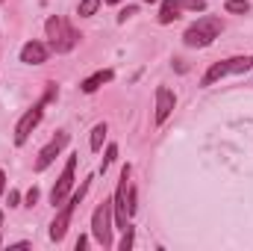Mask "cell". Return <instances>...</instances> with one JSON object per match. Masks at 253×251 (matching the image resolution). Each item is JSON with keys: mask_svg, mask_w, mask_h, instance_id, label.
Returning a JSON list of instances; mask_svg holds the SVG:
<instances>
[{"mask_svg": "<svg viewBox=\"0 0 253 251\" xmlns=\"http://www.w3.org/2000/svg\"><path fill=\"white\" fill-rule=\"evenodd\" d=\"M248 68H253V57H230V60H221V63H212L209 71L203 74V86H215L218 80L230 77V74H245Z\"/></svg>", "mask_w": 253, "mask_h": 251, "instance_id": "5b68a950", "label": "cell"}, {"mask_svg": "<svg viewBox=\"0 0 253 251\" xmlns=\"http://www.w3.org/2000/svg\"><path fill=\"white\" fill-rule=\"evenodd\" d=\"M106 133H109L106 122H100V125L91 127V139H88V145H91V151H94V154H97V151L103 148V142H106Z\"/></svg>", "mask_w": 253, "mask_h": 251, "instance_id": "5bb4252c", "label": "cell"}, {"mask_svg": "<svg viewBox=\"0 0 253 251\" xmlns=\"http://www.w3.org/2000/svg\"><path fill=\"white\" fill-rule=\"evenodd\" d=\"M174 107H177L174 92H171L168 86H159V89H156V113H153V122H156V125H165L168 116L174 113Z\"/></svg>", "mask_w": 253, "mask_h": 251, "instance_id": "30bf717a", "label": "cell"}, {"mask_svg": "<svg viewBox=\"0 0 253 251\" xmlns=\"http://www.w3.org/2000/svg\"><path fill=\"white\" fill-rule=\"evenodd\" d=\"M18 204H21V192L12 189V192H9V207H18Z\"/></svg>", "mask_w": 253, "mask_h": 251, "instance_id": "603a6c76", "label": "cell"}, {"mask_svg": "<svg viewBox=\"0 0 253 251\" xmlns=\"http://www.w3.org/2000/svg\"><path fill=\"white\" fill-rule=\"evenodd\" d=\"M88 187H91V178H85V181L80 184V189L71 192V198L56 210V216H53V222H50V240H53V243H62L65 240V234H68V228H71V219H74V210L80 207V201H83V195L88 192Z\"/></svg>", "mask_w": 253, "mask_h": 251, "instance_id": "277c9868", "label": "cell"}, {"mask_svg": "<svg viewBox=\"0 0 253 251\" xmlns=\"http://www.w3.org/2000/svg\"><path fill=\"white\" fill-rule=\"evenodd\" d=\"M115 157H118V145H109L106 154H103V163H100V175H106V169L115 163Z\"/></svg>", "mask_w": 253, "mask_h": 251, "instance_id": "e0dca14e", "label": "cell"}, {"mask_svg": "<svg viewBox=\"0 0 253 251\" xmlns=\"http://www.w3.org/2000/svg\"><path fill=\"white\" fill-rule=\"evenodd\" d=\"M47 57H50V48L44 45V42H27L24 48H21V63H27V65H42V63H47Z\"/></svg>", "mask_w": 253, "mask_h": 251, "instance_id": "8fae6325", "label": "cell"}, {"mask_svg": "<svg viewBox=\"0 0 253 251\" xmlns=\"http://www.w3.org/2000/svg\"><path fill=\"white\" fill-rule=\"evenodd\" d=\"M112 77H115V71H109V68H100V71H94L91 77H85L83 83H80V89L85 92V95H94L103 83H112Z\"/></svg>", "mask_w": 253, "mask_h": 251, "instance_id": "7c38bea8", "label": "cell"}, {"mask_svg": "<svg viewBox=\"0 0 253 251\" xmlns=\"http://www.w3.org/2000/svg\"><path fill=\"white\" fill-rule=\"evenodd\" d=\"M221 30H224V24L218 15H200L183 33V42H186V48H209L221 36Z\"/></svg>", "mask_w": 253, "mask_h": 251, "instance_id": "6da1fadb", "label": "cell"}, {"mask_svg": "<svg viewBox=\"0 0 253 251\" xmlns=\"http://www.w3.org/2000/svg\"><path fill=\"white\" fill-rule=\"evenodd\" d=\"M74 172H77V154H71V157L65 160L62 175H59L56 187L50 189V204H53V207H62L65 201L71 198V192H74Z\"/></svg>", "mask_w": 253, "mask_h": 251, "instance_id": "52a82bcc", "label": "cell"}, {"mask_svg": "<svg viewBox=\"0 0 253 251\" xmlns=\"http://www.w3.org/2000/svg\"><path fill=\"white\" fill-rule=\"evenodd\" d=\"M68 139H71V136H68L65 130H56V136H53V139H50V142H47V145L39 151V160H36V172H44V169H47V166H50V163H53V160L62 154V148L68 145Z\"/></svg>", "mask_w": 253, "mask_h": 251, "instance_id": "9c48e42d", "label": "cell"}, {"mask_svg": "<svg viewBox=\"0 0 253 251\" xmlns=\"http://www.w3.org/2000/svg\"><path fill=\"white\" fill-rule=\"evenodd\" d=\"M144 3H156V0H144Z\"/></svg>", "mask_w": 253, "mask_h": 251, "instance_id": "83f0119b", "label": "cell"}, {"mask_svg": "<svg viewBox=\"0 0 253 251\" xmlns=\"http://www.w3.org/2000/svg\"><path fill=\"white\" fill-rule=\"evenodd\" d=\"M135 9H138V6H126V9H121V12H118V21L124 24L126 18H132V15H135Z\"/></svg>", "mask_w": 253, "mask_h": 251, "instance_id": "44dd1931", "label": "cell"}, {"mask_svg": "<svg viewBox=\"0 0 253 251\" xmlns=\"http://www.w3.org/2000/svg\"><path fill=\"white\" fill-rule=\"evenodd\" d=\"M85 246H88V237H80V240H77V246H74V249H77V251H83V249H85Z\"/></svg>", "mask_w": 253, "mask_h": 251, "instance_id": "cb8c5ba5", "label": "cell"}, {"mask_svg": "<svg viewBox=\"0 0 253 251\" xmlns=\"http://www.w3.org/2000/svg\"><path fill=\"white\" fill-rule=\"evenodd\" d=\"M91 237L100 249L112 246V201H103L91 216Z\"/></svg>", "mask_w": 253, "mask_h": 251, "instance_id": "8992f818", "label": "cell"}, {"mask_svg": "<svg viewBox=\"0 0 253 251\" xmlns=\"http://www.w3.org/2000/svg\"><path fill=\"white\" fill-rule=\"evenodd\" d=\"M0 246H3V213H0Z\"/></svg>", "mask_w": 253, "mask_h": 251, "instance_id": "484cf974", "label": "cell"}, {"mask_svg": "<svg viewBox=\"0 0 253 251\" xmlns=\"http://www.w3.org/2000/svg\"><path fill=\"white\" fill-rule=\"evenodd\" d=\"M132 246H135V228H132V225H126L124 237H121V251H129Z\"/></svg>", "mask_w": 253, "mask_h": 251, "instance_id": "ac0fdd59", "label": "cell"}, {"mask_svg": "<svg viewBox=\"0 0 253 251\" xmlns=\"http://www.w3.org/2000/svg\"><path fill=\"white\" fill-rule=\"evenodd\" d=\"M36 201H39V189L33 187L30 192H27V207H36Z\"/></svg>", "mask_w": 253, "mask_h": 251, "instance_id": "7402d4cb", "label": "cell"}, {"mask_svg": "<svg viewBox=\"0 0 253 251\" xmlns=\"http://www.w3.org/2000/svg\"><path fill=\"white\" fill-rule=\"evenodd\" d=\"M53 98H56V83H47V95H44L42 101H36V104L21 116V122L15 125V145H27L30 133L42 125V119H44V107H47Z\"/></svg>", "mask_w": 253, "mask_h": 251, "instance_id": "3957f363", "label": "cell"}, {"mask_svg": "<svg viewBox=\"0 0 253 251\" xmlns=\"http://www.w3.org/2000/svg\"><path fill=\"white\" fill-rule=\"evenodd\" d=\"M44 33H47L50 48H53L56 54H68V51H74L77 42H80V33L74 30V24H71L68 18H62V15H50L47 24H44Z\"/></svg>", "mask_w": 253, "mask_h": 251, "instance_id": "7a4b0ae2", "label": "cell"}, {"mask_svg": "<svg viewBox=\"0 0 253 251\" xmlns=\"http://www.w3.org/2000/svg\"><path fill=\"white\" fill-rule=\"evenodd\" d=\"M126 213H129V216L135 213V187L126 189Z\"/></svg>", "mask_w": 253, "mask_h": 251, "instance_id": "ffe728a7", "label": "cell"}, {"mask_svg": "<svg viewBox=\"0 0 253 251\" xmlns=\"http://www.w3.org/2000/svg\"><path fill=\"white\" fill-rule=\"evenodd\" d=\"M6 192V175H3V169H0V195Z\"/></svg>", "mask_w": 253, "mask_h": 251, "instance_id": "d4e9b609", "label": "cell"}, {"mask_svg": "<svg viewBox=\"0 0 253 251\" xmlns=\"http://www.w3.org/2000/svg\"><path fill=\"white\" fill-rule=\"evenodd\" d=\"M129 163H126L124 169H121V181H118V189H115V198H112V213H115V225L124 231L126 228V219H129V213H126V189H129Z\"/></svg>", "mask_w": 253, "mask_h": 251, "instance_id": "ba28073f", "label": "cell"}, {"mask_svg": "<svg viewBox=\"0 0 253 251\" xmlns=\"http://www.w3.org/2000/svg\"><path fill=\"white\" fill-rule=\"evenodd\" d=\"M224 9H227L230 15H248V12H251V0H227Z\"/></svg>", "mask_w": 253, "mask_h": 251, "instance_id": "9a60e30c", "label": "cell"}, {"mask_svg": "<svg viewBox=\"0 0 253 251\" xmlns=\"http://www.w3.org/2000/svg\"><path fill=\"white\" fill-rule=\"evenodd\" d=\"M97 9H100V0H80V6H77V15H80V18H91Z\"/></svg>", "mask_w": 253, "mask_h": 251, "instance_id": "2e32d148", "label": "cell"}, {"mask_svg": "<svg viewBox=\"0 0 253 251\" xmlns=\"http://www.w3.org/2000/svg\"><path fill=\"white\" fill-rule=\"evenodd\" d=\"M103 3H121V0H103Z\"/></svg>", "mask_w": 253, "mask_h": 251, "instance_id": "4316f807", "label": "cell"}, {"mask_svg": "<svg viewBox=\"0 0 253 251\" xmlns=\"http://www.w3.org/2000/svg\"><path fill=\"white\" fill-rule=\"evenodd\" d=\"M183 9H189V12H206V3L203 0H183Z\"/></svg>", "mask_w": 253, "mask_h": 251, "instance_id": "d6986e66", "label": "cell"}, {"mask_svg": "<svg viewBox=\"0 0 253 251\" xmlns=\"http://www.w3.org/2000/svg\"><path fill=\"white\" fill-rule=\"evenodd\" d=\"M183 12V0H162L159 6V24H174Z\"/></svg>", "mask_w": 253, "mask_h": 251, "instance_id": "4fadbf2b", "label": "cell"}]
</instances>
